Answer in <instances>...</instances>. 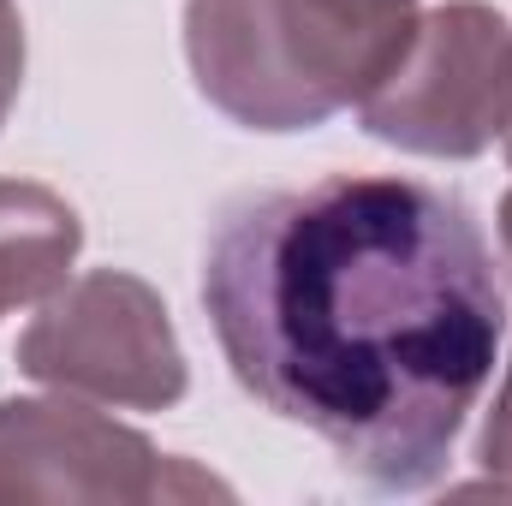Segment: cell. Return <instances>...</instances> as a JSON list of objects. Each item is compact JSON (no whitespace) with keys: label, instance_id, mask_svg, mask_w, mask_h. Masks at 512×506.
<instances>
[{"label":"cell","instance_id":"cell-1","mask_svg":"<svg viewBox=\"0 0 512 506\" xmlns=\"http://www.w3.org/2000/svg\"><path fill=\"white\" fill-rule=\"evenodd\" d=\"M203 310L256 405L382 495L441 483L507 334L471 203L382 173L239 197L209 233Z\"/></svg>","mask_w":512,"mask_h":506},{"label":"cell","instance_id":"cell-2","mask_svg":"<svg viewBox=\"0 0 512 506\" xmlns=\"http://www.w3.org/2000/svg\"><path fill=\"white\" fill-rule=\"evenodd\" d=\"M411 30L417 0H185L203 102L251 131H310L358 108Z\"/></svg>","mask_w":512,"mask_h":506},{"label":"cell","instance_id":"cell-3","mask_svg":"<svg viewBox=\"0 0 512 506\" xmlns=\"http://www.w3.org/2000/svg\"><path fill=\"white\" fill-rule=\"evenodd\" d=\"M364 131L405 155L471 161L512 126V24L483 0L417 12L405 54L358 102Z\"/></svg>","mask_w":512,"mask_h":506},{"label":"cell","instance_id":"cell-4","mask_svg":"<svg viewBox=\"0 0 512 506\" xmlns=\"http://www.w3.org/2000/svg\"><path fill=\"white\" fill-rule=\"evenodd\" d=\"M18 370L54 393L126 411H167L191 387L161 292L126 268H90L42 298L18 334Z\"/></svg>","mask_w":512,"mask_h":506},{"label":"cell","instance_id":"cell-5","mask_svg":"<svg viewBox=\"0 0 512 506\" xmlns=\"http://www.w3.org/2000/svg\"><path fill=\"white\" fill-rule=\"evenodd\" d=\"M221 495L209 471L155 453L137 429L78 399L0 405V506L12 501H197Z\"/></svg>","mask_w":512,"mask_h":506},{"label":"cell","instance_id":"cell-6","mask_svg":"<svg viewBox=\"0 0 512 506\" xmlns=\"http://www.w3.org/2000/svg\"><path fill=\"white\" fill-rule=\"evenodd\" d=\"M78 251L84 221L60 191L36 179H0V316L54 298Z\"/></svg>","mask_w":512,"mask_h":506},{"label":"cell","instance_id":"cell-7","mask_svg":"<svg viewBox=\"0 0 512 506\" xmlns=\"http://www.w3.org/2000/svg\"><path fill=\"white\" fill-rule=\"evenodd\" d=\"M477 459L489 477H507L512 483V364H507V381L489 405V423H483V441H477Z\"/></svg>","mask_w":512,"mask_h":506},{"label":"cell","instance_id":"cell-8","mask_svg":"<svg viewBox=\"0 0 512 506\" xmlns=\"http://www.w3.org/2000/svg\"><path fill=\"white\" fill-rule=\"evenodd\" d=\"M18 84H24V24H18V6L0 0V126L18 102Z\"/></svg>","mask_w":512,"mask_h":506},{"label":"cell","instance_id":"cell-9","mask_svg":"<svg viewBox=\"0 0 512 506\" xmlns=\"http://www.w3.org/2000/svg\"><path fill=\"white\" fill-rule=\"evenodd\" d=\"M501 256H507V268H512V191L501 197Z\"/></svg>","mask_w":512,"mask_h":506},{"label":"cell","instance_id":"cell-10","mask_svg":"<svg viewBox=\"0 0 512 506\" xmlns=\"http://www.w3.org/2000/svg\"><path fill=\"white\" fill-rule=\"evenodd\" d=\"M501 143H507V161H512V126H507V137H501Z\"/></svg>","mask_w":512,"mask_h":506}]
</instances>
